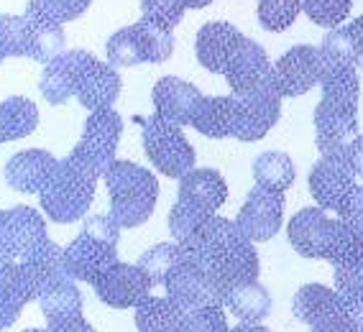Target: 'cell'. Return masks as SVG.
Listing matches in <instances>:
<instances>
[{"instance_id":"cell-1","label":"cell","mask_w":363,"mask_h":332,"mask_svg":"<svg viewBox=\"0 0 363 332\" xmlns=\"http://www.w3.org/2000/svg\"><path fill=\"white\" fill-rule=\"evenodd\" d=\"M179 246L187 258L197 261L208 271L223 297L238 284L259 281V253L253 243L238 230V225L228 217H208Z\"/></svg>"},{"instance_id":"cell-2","label":"cell","mask_w":363,"mask_h":332,"mask_svg":"<svg viewBox=\"0 0 363 332\" xmlns=\"http://www.w3.org/2000/svg\"><path fill=\"white\" fill-rule=\"evenodd\" d=\"M103 179L111 195V217L121 225V230L138 228L149 220L159 200V182L149 169L116 159Z\"/></svg>"},{"instance_id":"cell-3","label":"cell","mask_w":363,"mask_h":332,"mask_svg":"<svg viewBox=\"0 0 363 332\" xmlns=\"http://www.w3.org/2000/svg\"><path fill=\"white\" fill-rule=\"evenodd\" d=\"M95 184L98 176L74 156H67L65 161L57 164V169L41 187V210L54 222L82 220L95 200Z\"/></svg>"},{"instance_id":"cell-4","label":"cell","mask_w":363,"mask_h":332,"mask_svg":"<svg viewBox=\"0 0 363 332\" xmlns=\"http://www.w3.org/2000/svg\"><path fill=\"white\" fill-rule=\"evenodd\" d=\"M141 138L151 166H156L164 176L182 179L187 171L195 169V149L179 125H172L162 118L149 115L143 120Z\"/></svg>"},{"instance_id":"cell-5","label":"cell","mask_w":363,"mask_h":332,"mask_svg":"<svg viewBox=\"0 0 363 332\" xmlns=\"http://www.w3.org/2000/svg\"><path fill=\"white\" fill-rule=\"evenodd\" d=\"M292 312L312 332H361L353 322L348 302L325 284H305L297 289Z\"/></svg>"},{"instance_id":"cell-6","label":"cell","mask_w":363,"mask_h":332,"mask_svg":"<svg viewBox=\"0 0 363 332\" xmlns=\"http://www.w3.org/2000/svg\"><path fill=\"white\" fill-rule=\"evenodd\" d=\"M121 133H123V118L118 115L113 108L92 110L87 115V120H84L82 138L72 149L69 156H74L82 166H87L100 179L108 171V166L116 161Z\"/></svg>"},{"instance_id":"cell-7","label":"cell","mask_w":363,"mask_h":332,"mask_svg":"<svg viewBox=\"0 0 363 332\" xmlns=\"http://www.w3.org/2000/svg\"><path fill=\"white\" fill-rule=\"evenodd\" d=\"M358 133L356 100L325 98L315 108V144L323 159H343L345 146Z\"/></svg>"},{"instance_id":"cell-8","label":"cell","mask_w":363,"mask_h":332,"mask_svg":"<svg viewBox=\"0 0 363 332\" xmlns=\"http://www.w3.org/2000/svg\"><path fill=\"white\" fill-rule=\"evenodd\" d=\"M233 138L246 141V144L264 138L281 115V95L277 90V82L256 92H248V95H240V98L233 95Z\"/></svg>"},{"instance_id":"cell-9","label":"cell","mask_w":363,"mask_h":332,"mask_svg":"<svg viewBox=\"0 0 363 332\" xmlns=\"http://www.w3.org/2000/svg\"><path fill=\"white\" fill-rule=\"evenodd\" d=\"M167 297L179 307L182 312H192L200 307L223 304V292L215 287L210 274L192 258H184L172 268V274L164 281Z\"/></svg>"},{"instance_id":"cell-10","label":"cell","mask_w":363,"mask_h":332,"mask_svg":"<svg viewBox=\"0 0 363 332\" xmlns=\"http://www.w3.org/2000/svg\"><path fill=\"white\" fill-rule=\"evenodd\" d=\"M233 222L251 243L272 241L284 222V192L253 187Z\"/></svg>"},{"instance_id":"cell-11","label":"cell","mask_w":363,"mask_h":332,"mask_svg":"<svg viewBox=\"0 0 363 332\" xmlns=\"http://www.w3.org/2000/svg\"><path fill=\"white\" fill-rule=\"evenodd\" d=\"M274 82L281 98H299L320 85V52L318 46L299 44L281 54L272 64Z\"/></svg>"},{"instance_id":"cell-12","label":"cell","mask_w":363,"mask_h":332,"mask_svg":"<svg viewBox=\"0 0 363 332\" xmlns=\"http://www.w3.org/2000/svg\"><path fill=\"white\" fill-rule=\"evenodd\" d=\"M225 79L235 98L274 85V69L264 46L243 36V41L238 44V49L233 52L225 67Z\"/></svg>"},{"instance_id":"cell-13","label":"cell","mask_w":363,"mask_h":332,"mask_svg":"<svg viewBox=\"0 0 363 332\" xmlns=\"http://www.w3.org/2000/svg\"><path fill=\"white\" fill-rule=\"evenodd\" d=\"M151 289L154 284L138 268V263L133 266V263H121V261L95 284L98 299L113 309H136L146 297H151Z\"/></svg>"},{"instance_id":"cell-14","label":"cell","mask_w":363,"mask_h":332,"mask_svg":"<svg viewBox=\"0 0 363 332\" xmlns=\"http://www.w3.org/2000/svg\"><path fill=\"white\" fill-rule=\"evenodd\" d=\"M154 115L172 125H189L202 103V92L192 82L179 77H162L151 92Z\"/></svg>"},{"instance_id":"cell-15","label":"cell","mask_w":363,"mask_h":332,"mask_svg":"<svg viewBox=\"0 0 363 332\" xmlns=\"http://www.w3.org/2000/svg\"><path fill=\"white\" fill-rule=\"evenodd\" d=\"M65 263H67V274H69L72 279L95 287V284L118 263V251L79 233L77 238L65 248Z\"/></svg>"},{"instance_id":"cell-16","label":"cell","mask_w":363,"mask_h":332,"mask_svg":"<svg viewBox=\"0 0 363 332\" xmlns=\"http://www.w3.org/2000/svg\"><path fill=\"white\" fill-rule=\"evenodd\" d=\"M121 74L113 64H103L100 59L90 57L82 64L74 82V98L79 100L84 110H100V108H113V103L121 95Z\"/></svg>"},{"instance_id":"cell-17","label":"cell","mask_w":363,"mask_h":332,"mask_svg":"<svg viewBox=\"0 0 363 332\" xmlns=\"http://www.w3.org/2000/svg\"><path fill=\"white\" fill-rule=\"evenodd\" d=\"M333 222H335V217H328V210L302 207L286 225V238L302 258L325 261L328 243L333 235Z\"/></svg>"},{"instance_id":"cell-18","label":"cell","mask_w":363,"mask_h":332,"mask_svg":"<svg viewBox=\"0 0 363 332\" xmlns=\"http://www.w3.org/2000/svg\"><path fill=\"white\" fill-rule=\"evenodd\" d=\"M179 200L177 202L197 210L200 215L210 217L223 207L228 200L225 176L215 169H192L179 179Z\"/></svg>"},{"instance_id":"cell-19","label":"cell","mask_w":363,"mask_h":332,"mask_svg":"<svg viewBox=\"0 0 363 332\" xmlns=\"http://www.w3.org/2000/svg\"><path fill=\"white\" fill-rule=\"evenodd\" d=\"M310 195L318 202V207L333 210L343 205V200L356 187V176L350 174L343 159H320L310 171Z\"/></svg>"},{"instance_id":"cell-20","label":"cell","mask_w":363,"mask_h":332,"mask_svg":"<svg viewBox=\"0 0 363 332\" xmlns=\"http://www.w3.org/2000/svg\"><path fill=\"white\" fill-rule=\"evenodd\" d=\"M243 41V33L230 23L223 21H210L197 31L195 39V54L208 72L213 74H225V67L233 57V52L238 49V44Z\"/></svg>"},{"instance_id":"cell-21","label":"cell","mask_w":363,"mask_h":332,"mask_svg":"<svg viewBox=\"0 0 363 332\" xmlns=\"http://www.w3.org/2000/svg\"><path fill=\"white\" fill-rule=\"evenodd\" d=\"M59 159L49 151L41 149H28L21 151L16 156L8 159L6 164V182L16 192L23 195H39L41 187L46 184V179L52 176V171L57 169Z\"/></svg>"},{"instance_id":"cell-22","label":"cell","mask_w":363,"mask_h":332,"mask_svg":"<svg viewBox=\"0 0 363 332\" xmlns=\"http://www.w3.org/2000/svg\"><path fill=\"white\" fill-rule=\"evenodd\" d=\"M90 57H92L90 52L72 49V52H65L62 57L54 59L52 64L44 67L39 90H41V95H44L46 103L65 105L69 98H74V82H77V74Z\"/></svg>"},{"instance_id":"cell-23","label":"cell","mask_w":363,"mask_h":332,"mask_svg":"<svg viewBox=\"0 0 363 332\" xmlns=\"http://www.w3.org/2000/svg\"><path fill=\"white\" fill-rule=\"evenodd\" d=\"M39 299V289L33 287L31 276L21 261H13L11 266L0 274V330L16 325L23 307L28 302Z\"/></svg>"},{"instance_id":"cell-24","label":"cell","mask_w":363,"mask_h":332,"mask_svg":"<svg viewBox=\"0 0 363 332\" xmlns=\"http://www.w3.org/2000/svg\"><path fill=\"white\" fill-rule=\"evenodd\" d=\"M46 222L36 207L18 205L6 210V246L16 261L26 258L41 241H46Z\"/></svg>"},{"instance_id":"cell-25","label":"cell","mask_w":363,"mask_h":332,"mask_svg":"<svg viewBox=\"0 0 363 332\" xmlns=\"http://www.w3.org/2000/svg\"><path fill=\"white\" fill-rule=\"evenodd\" d=\"M23 18L28 23V59L46 67L65 54L67 33L62 23L36 13H23Z\"/></svg>"},{"instance_id":"cell-26","label":"cell","mask_w":363,"mask_h":332,"mask_svg":"<svg viewBox=\"0 0 363 332\" xmlns=\"http://www.w3.org/2000/svg\"><path fill=\"white\" fill-rule=\"evenodd\" d=\"M41 312H44L46 322H57V319H69L79 317L82 314V292L77 289V281L65 276V279H57L52 284H46L41 289L39 299Z\"/></svg>"},{"instance_id":"cell-27","label":"cell","mask_w":363,"mask_h":332,"mask_svg":"<svg viewBox=\"0 0 363 332\" xmlns=\"http://www.w3.org/2000/svg\"><path fill=\"white\" fill-rule=\"evenodd\" d=\"M21 263H23V268H26V274L31 276L33 287L39 289V294L46 284L69 276L67 274V263H65V248L57 246V243L49 241V238L41 241L26 258H21Z\"/></svg>"},{"instance_id":"cell-28","label":"cell","mask_w":363,"mask_h":332,"mask_svg":"<svg viewBox=\"0 0 363 332\" xmlns=\"http://www.w3.org/2000/svg\"><path fill=\"white\" fill-rule=\"evenodd\" d=\"M223 307L230 309V314H235L240 322H261L272 314V294L259 281H246L225 292Z\"/></svg>"},{"instance_id":"cell-29","label":"cell","mask_w":363,"mask_h":332,"mask_svg":"<svg viewBox=\"0 0 363 332\" xmlns=\"http://www.w3.org/2000/svg\"><path fill=\"white\" fill-rule=\"evenodd\" d=\"M39 125V108L28 98H8L0 103V144L31 136Z\"/></svg>"},{"instance_id":"cell-30","label":"cell","mask_w":363,"mask_h":332,"mask_svg":"<svg viewBox=\"0 0 363 332\" xmlns=\"http://www.w3.org/2000/svg\"><path fill=\"white\" fill-rule=\"evenodd\" d=\"M233 95H228V98H202L200 108H197L189 125L208 138H228L233 136Z\"/></svg>"},{"instance_id":"cell-31","label":"cell","mask_w":363,"mask_h":332,"mask_svg":"<svg viewBox=\"0 0 363 332\" xmlns=\"http://www.w3.org/2000/svg\"><path fill=\"white\" fill-rule=\"evenodd\" d=\"M184 312L169 297H146L136 307L138 332H182Z\"/></svg>"},{"instance_id":"cell-32","label":"cell","mask_w":363,"mask_h":332,"mask_svg":"<svg viewBox=\"0 0 363 332\" xmlns=\"http://www.w3.org/2000/svg\"><path fill=\"white\" fill-rule=\"evenodd\" d=\"M294 164L292 159L281 151H266L253 161V179L256 187L274 189V192H286L294 184Z\"/></svg>"},{"instance_id":"cell-33","label":"cell","mask_w":363,"mask_h":332,"mask_svg":"<svg viewBox=\"0 0 363 332\" xmlns=\"http://www.w3.org/2000/svg\"><path fill=\"white\" fill-rule=\"evenodd\" d=\"M133 31H136L138 46H141L143 54V64H162L172 57L174 52V33L172 28L156 23V21L141 18L138 23H133Z\"/></svg>"},{"instance_id":"cell-34","label":"cell","mask_w":363,"mask_h":332,"mask_svg":"<svg viewBox=\"0 0 363 332\" xmlns=\"http://www.w3.org/2000/svg\"><path fill=\"white\" fill-rule=\"evenodd\" d=\"M184 258V251H182L179 243H159V246L149 248L146 253H141L138 258V268L149 276L151 284H164L167 276L172 274V268Z\"/></svg>"},{"instance_id":"cell-35","label":"cell","mask_w":363,"mask_h":332,"mask_svg":"<svg viewBox=\"0 0 363 332\" xmlns=\"http://www.w3.org/2000/svg\"><path fill=\"white\" fill-rule=\"evenodd\" d=\"M358 256H363V233H358L356 228H350L348 222L335 217L325 261H330L333 266H337V263L353 261V258H358Z\"/></svg>"},{"instance_id":"cell-36","label":"cell","mask_w":363,"mask_h":332,"mask_svg":"<svg viewBox=\"0 0 363 332\" xmlns=\"http://www.w3.org/2000/svg\"><path fill=\"white\" fill-rule=\"evenodd\" d=\"M320 62L323 64H348V67H363L361 54L356 52V44L348 36L345 28H330L328 36L320 41Z\"/></svg>"},{"instance_id":"cell-37","label":"cell","mask_w":363,"mask_h":332,"mask_svg":"<svg viewBox=\"0 0 363 332\" xmlns=\"http://www.w3.org/2000/svg\"><path fill=\"white\" fill-rule=\"evenodd\" d=\"M299 11V0H259V23L266 31L281 33L297 21Z\"/></svg>"},{"instance_id":"cell-38","label":"cell","mask_w":363,"mask_h":332,"mask_svg":"<svg viewBox=\"0 0 363 332\" xmlns=\"http://www.w3.org/2000/svg\"><path fill=\"white\" fill-rule=\"evenodd\" d=\"M108 64L113 67H136L143 64V54L138 46L133 26H125L116 31L108 39Z\"/></svg>"},{"instance_id":"cell-39","label":"cell","mask_w":363,"mask_h":332,"mask_svg":"<svg viewBox=\"0 0 363 332\" xmlns=\"http://www.w3.org/2000/svg\"><path fill=\"white\" fill-rule=\"evenodd\" d=\"M307 18L323 28H337L348 18L353 0H305L302 3Z\"/></svg>"},{"instance_id":"cell-40","label":"cell","mask_w":363,"mask_h":332,"mask_svg":"<svg viewBox=\"0 0 363 332\" xmlns=\"http://www.w3.org/2000/svg\"><path fill=\"white\" fill-rule=\"evenodd\" d=\"M92 0H28L26 13L44 16V18H52L57 23H67V21H74L90 8Z\"/></svg>"},{"instance_id":"cell-41","label":"cell","mask_w":363,"mask_h":332,"mask_svg":"<svg viewBox=\"0 0 363 332\" xmlns=\"http://www.w3.org/2000/svg\"><path fill=\"white\" fill-rule=\"evenodd\" d=\"M0 44L8 57H28V23L23 16H0Z\"/></svg>"},{"instance_id":"cell-42","label":"cell","mask_w":363,"mask_h":332,"mask_svg":"<svg viewBox=\"0 0 363 332\" xmlns=\"http://www.w3.org/2000/svg\"><path fill=\"white\" fill-rule=\"evenodd\" d=\"M335 292L348 302L363 304V256L335 266Z\"/></svg>"},{"instance_id":"cell-43","label":"cell","mask_w":363,"mask_h":332,"mask_svg":"<svg viewBox=\"0 0 363 332\" xmlns=\"http://www.w3.org/2000/svg\"><path fill=\"white\" fill-rule=\"evenodd\" d=\"M182 332H230L223 304L200 307V309L184 312V319H182Z\"/></svg>"},{"instance_id":"cell-44","label":"cell","mask_w":363,"mask_h":332,"mask_svg":"<svg viewBox=\"0 0 363 332\" xmlns=\"http://www.w3.org/2000/svg\"><path fill=\"white\" fill-rule=\"evenodd\" d=\"M141 13L143 18L156 21L174 31L184 16V3L182 0H141Z\"/></svg>"},{"instance_id":"cell-45","label":"cell","mask_w":363,"mask_h":332,"mask_svg":"<svg viewBox=\"0 0 363 332\" xmlns=\"http://www.w3.org/2000/svg\"><path fill=\"white\" fill-rule=\"evenodd\" d=\"M210 217H213V215H210ZM205 220H208V217L200 215L197 210L177 202L174 207H172V212H169V230H172V235H174L177 243H184Z\"/></svg>"},{"instance_id":"cell-46","label":"cell","mask_w":363,"mask_h":332,"mask_svg":"<svg viewBox=\"0 0 363 332\" xmlns=\"http://www.w3.org/2000/svg\"><path fill=\"white\" fill-rule=\"evenodd\" d=\"M82 235L103 243V246L118 248V241H121V225H118L111 215H90L82 220Z\"/></svg>"},{"instance_id":"cell-47","label":"cell","mask_w":363,"mask_h":332,"mask_svg":"<svg viewBox=\"0 0 363 332\" xmlns=\"http://www.w3.org/2000/svg\"><path fill=\"white\" fill-rule=\"evenodd\" d=\"M337 217L348 222L350 228H356L358 233H363V187L356 184V187L350 189V195L337 207Z\"/></svg>"},{"instance_id":"cell-48","label":"cell","mask_w":363,"mask_h":332,"mask_svg":"<svg viewBox=\"0 0 363 332\" xmlns=\"http://www.w3.org/2000/svg\"><path fill=\"white\" fill-rule=\"evenodd\" d=\"M343 164L353 176H363V136H356L345 146Z\"/></svg>"},{"instance_id":"cell-49","label":"cell","mask_w":363,"mask_h":332,"mask_svg":"<svg viewBox=\"0 0 363 332\" xmlns=\"http://www.w3.org/2000/svg\"><path fill=\"white\" fill-rule=\"evenodd\" d=\"M49 332H98L95 327L87 322V319L79 314V317H69V319H57V322H49L46 327Z\"/></svg>"},{"instance_id":"cell-50","label":"cell","mask_w":363,"mask_h":332,"mask_svg":"<svg viewBox=\"0 0 363 332\" xmlns=\"http://www.w3.org/2000/svg\"><path fill=\"white\" fill-rule=\"evenodd\" d=\"M345 31H348V36L353 39V44H356V52L361 54V59H363V16H358L353 23H348Z\"/></svg>"},{"instance_id":"cell-51","label":"cell","mask_w":363,"mask_h":332,"mask_svg":"<svg viewBox=\"0 0 363 332\" xmlns=\"http://www.w3.org/2000/svg\"><path fill=\"white\" fill-rule=\"evenodd\" d=\"M230 332H272V330H266L261 322H240V325L230 327Z\"/></svg>"},{"instance_id":"cell-52","label":"cell","mask_w":363,"mask_h":332,"mask_svg":"<svg viewBox=\"0 0 363 332\" xmlns=\"http://www.w3.org/2000/svg\"><path fill=\"white\" fill-rule=\"evenodd\" d=\"M13 253H11V251H8V246L6 243H0V274H3V271H6L8 266H11V263H13Z\"/></svg>"},{"instance_id":"cell-53","label":"cell","mask_w":363,"mask_h":332,"mask_svg":"<svg viewBox=\"0 0 363 332\" xmlns=\"http://www.w3.org/2000/svg\"><path fill=\"white\" fill-rule=\"evenodd\" d=\"M184 3V8H208L213 0H182Z\"/></svg>"},{"instance_id":"cell-54","label":"cell","mask_w":363,"mask_h":332,"mask_svg":"<svg viewBox=\"0 0 363 332\" xmlns=\"http://www.w3.org/2000/svg\"><path fill=\"white\" fill-rule=\"evenodd\" d=\"M0 243H6V210H0Z\"/></svg>"},{"instance_id":"cell-55","label":"cell","mask_w":363,"mask_h":332,"mask_svg":"<svg viewBox=\"0 0 363 332\" xmlns=\"http://www.w3.org/2000/svg\"><path fill=\"white\" fill-rule=\"evenodd\" d=\"M3 59H8V54H6V49H3V44H0V64H3Z\"/></svg>"},{"instance_id":"cell-56","label":"cell","mask_w":363,"mask_h":332,"mask_svg":"<svg viewBox=\"0 0 363 332\" xmlns=\"http://www.w3.org/2000/svg\"><path fill=\"white\" fill-rule=\"evenodd\" d=\"M23 332H49V330H39V327H31V330H23Z\"/></svg>"}]
</instances>
